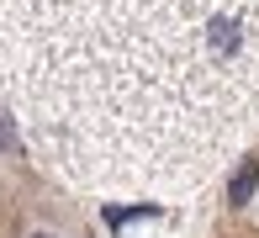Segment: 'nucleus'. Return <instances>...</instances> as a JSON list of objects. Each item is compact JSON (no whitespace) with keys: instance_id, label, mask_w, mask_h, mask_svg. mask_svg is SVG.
I'll use <instances>...</instances> for the list:
<instances>
[{"instance_id":"nucleus-1","label":"nucleus","mask_w":259,"mask_h":238,"mask_svg":"<svg viewBox=\"0 0 259 238\" xmlns=\"http://www.w3.org/2000/svg\"><path fill=\"white\" fill-rule=\"evenodd\" d=\"M254 185H259V159H243V170L233 175V190H228V201H233V207H243V201L254 196Z\"/></svg>"},{"instance_id":"nucleus-2","label":"nucleus","mask_w":259,"mask_h":238,"mask_svg":"<svg viewBox=\"0 0 259 238\" xmlns=\"http://www.w3.org/2000/svg\"><path fill=\"white\" fill-rule=\"evenodd\" d=\"M37 238H53V233H37Z\"/></svg>"}]
</instances>
